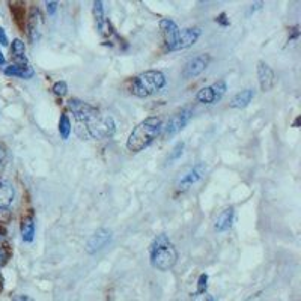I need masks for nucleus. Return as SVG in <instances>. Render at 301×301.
<instances>
[{"mask_svg": "<svg viewBox=\"0 0 301 301\" xmlns=\"http://www.w3.org/2000/svg\"><path fill=\"white\" fill-rule=\"evenodd\" d=\"M163 130V119L161 118H146L139 125L134 126V130L130 133V137L126 140V149L130 152H140L146 149L161 133Z\"/></svg>", "mask_w": 301, "mask_h": 301, "instance_id": "f257e3e1", "label": "nucleus"}, {"mask_svg": "<svg viewBox=\"0 0 301 301\" xmlns=\"http://www.w3.org/2000/svg\"><path fill=\"white\" fill-rule=\"evenodd\" d=\"M166 75L161 71L151 69L136 75L130 81V92L139 98H146L160 92L166 86Z\"/></svg>", "mask_w": 301, "mask_h": 301, "instance_id": "f03ea898", "label": "nucleus"}, {"mask_svg": "<svg viewBox=\"0 0 301 301\" xmlns=\"http://www.w3.org/2000/svg\"><path fill=\"white\" fill-rule=\"evenodd\" d=\"M178 261V251L170 240L161 234L158 235L151 245V264L160 271H169L175 267Z\"/></svg>", "mask_w": 301, "mask_h": 301, "instance_id": "7ed1b4c3", "label": "nucleus"}, {"mask_svg": "<svg viewBox=\"0 0 301 301\" xmlns=\"http://www.w3.org/2000/svg\"><path fill=\"white\" fill-rule=\"evenodd\" d=\"M115 120L112 116L103 113L83 125H78V134L86 139H109L115 134Z\"/></svg>", "mask_w": 301, "mask_h": 301, "instance_id": "20e7f679", "label": "nucleus"}, {"mask_svg": "<svg viewBox=\"0 0 301 301\" xmlns=\"http://www.w3.org/2000/svg\"><path fill=\"white\" fill-rule=\"evenodd\" d=\"M68 107L72 112V115H74L78 125H83V123L89 122L101 113L97 107H94V106H91V104H88V103H84L78 98H71L68 101Z\"/></svg>", "mask_w": 301, "mask_h": 301, "instance_id": "39448f33", "label": "nucleus"}, {"mask_svg": "<svg viewBox=\"0 0 301 301\" xmlns=\"http://www.w3.org/2000/svg\"><path fill=\"white\" fill-rule=\"evenodd\" d=\"M191 116H193V109H191L190 106L182 107L181 110L175 112V113L172 115V118L167 120V123L163 125V128H164V136H166V137H170V136H175L177 133H180L181 130L190 122Z\"/></svg>", "mask_w": 301, "mask_h": 301, "instance_id": "423d86ee", "label": "nucleus"}, {"mask_svg": "<svg viewBox=\"0 0 301 301\" xmlns=\"http://www.w3.org/2000/svg\"><path fill=\"white\" fill-rule=\"evenodd\" d=\"M160 29L163 32V36H164V44L167 47L169 52H175V46L178 42V38H180L181 29L178 27V24L170 20V18H163L160 21Z\"/></svg>", "mask_w": 301, "mask_h": 301, "instance_id": "0eeeda50", "label": "nucleus"}, {"mask_svg": "<svg viewBox=\"0 0 301 301\" xmlns=\"http://www.w3.org/2000/svg\"><path fill=\"white\" fill-rule=\"evenodd\" d=\"M209 63V56L208 55H199L193 59H190L185 66H184V71H182V77L184 78H194L197 77L199 74H202L206 66Z\"/></svg>", "mask_w": 301, "mask_h": 301, "instance_id": "6e6552de", "label": "nucleus"}, {"mask_svg": "<svg viewBox=\"0 0 301 301\" xmlns=\"http://www.w3.org/2000/svg\"><path fill=\"white\" fill-rule=\"evenodd\" d=\"M110 240H112V232L104 229V228H101L89 238L88 244H86V251L89 254H94V253L100 251L101 248H104L110 242Z\"/></svg>", "mask_w": 301, "mask_h": 301, "instance_id": "1a4fd4ad", "label": "nucleus"}, {"mask_svg": "<svg viewBox=\"0 0 301 301\" xmlns=\"http://www.w3.org/2000/svg\"><path fill=\"white\" fill-rule=\"evenodd\" d=\"M205 175V166L203 164H197L194 167H191L187 174H184L178 181V190L180 191H185L188 190L193 184H196L199 180H202Z\"/></svg>", "mask_w": 301, "mask_h": 301, "instance_id": "9d476101", "label": "nucleus"}, {"mask_svg": "<svg viewBox=\"0 0 301 301\" xmlns=\"http://www.w3.org/2000/svg\"><path fill=\"white\" fill-rule=\"evenodd\" d=\"M257 78H259V86H261V91L264 92H268L273 89L274 86V72L271 69V66L265 62H257Z\"/></svg>", "mask_w": 301, "mask_h": 301, "instance_id": "9b49d317", "label": "nucleus"}, {"mask_svg": "<svg viewBox=\"0 0 301 301\" xmlns=\"http://www.w3.org/2000/svg\"><path fill=\"white\" fill-rule=\"evenodd\" d=\"M200 36V29L199 27H188V29H184L180 32V38H178V42L175 46V52L177 50H184V49H188L191 47Z\"/></svg>", "mask_w": 301, "mask_h": 301, "instance_id": "f8f14e48", "label": "nucleus"}, {"mask_svg": "<svg viewBox=\"0 0 301 301\" xmlns=\"http://www.w3.org/2000/svg\"><path fill=\"white\" fill-rule=\"evenodd\" d=\"M5 75L8 77H20V78H32L35 75V69L27 63V65H9L5 68Z\"/></svg>", "mask_w": 301, "mask_h": 301, "instance_id": "ddd939ff", "label": "nucleus"}, {"mask_svg": "<svg viewBox=\"0 0 301 301\" xmlns=\"http://www.w3.org/2000/svg\"><path fill=\"white\" fill-rule=\"evenodd\" d=\"M232 222H234V208L232 206L225 208L216 219V229L219 232H225L232 226Z\"/></svg>", "mask_w": 301, "mask_h": 301, "instance_id": "4468645a", "label": "nucleus"}, {"mask_svg": "<svg viewBox=\"0 0 301 301\" xmlns=\"http://www.w3.org/2000/svg\"><path fill=\"white\" fill-rule=\"evenodd\" d=\"M11 53L14 65H27V58H26V46L21 39H14L11 46Z\"/></svg>", "mask_w": 301, "mask_h": 301, "instance_id": "2eb2a0df", "label": "nucleus"}, {"mask_svg": "<svg viewBox=\"0 0 301 301\" xmlns=\"http://www.w3.org/2000/svg\"><path fill=\"white\" fill-rule=\"evenodd\" d=\"M253 97H254V91L253 89H244V91L238 92L231 100V104L229 106L232 109H244V107H247L250 104V101L253 100Z\"/></svg>", "mask_w": 301, "mask_h": 301, "instance_id": "dca6fc26", "label": "nucleus"}, {"mask_svg": "<svg viewBox=\"0 0 301 301\" xmlns=\"http://www.w3.org/2000/svg\"><path fill=\"white\" fill-rule=\"evenodd\" d=\"M41 24H42L41 15H39L38 9H36V11L33 9L32 15H30V18H29V26H27V29H29V38H30L33 42L39 38V33H41Z\"/></svg>", "mask_w": 301, "mask_h": 301, "instance_id": "f3484780", "label": "nucleus"}, {"mask_svg": "<svg viewBox=\"0 0 301 301\" xmlns=\"http://www.w3.org/2000/svg\"><path fill=\"white\" fill-rule=\"evenodd\" d=\"M20 231H21V238L24 242L33 241V238H35V220H33L32 216H27L21 220Z\"/></svg>", "mask_w": 301, "mask_h": 301, "instance_id": "a211bd4d", "label": "nucleus"}, {"mask_svg": "<svg viewBox=\"0 0 301 301\" xmlns=\"http://www.w3.org/2000/svg\"><path fill=\"white\" fill-rule=\"evenodd\" d=\"M14 200V187L8 181H0V208H8Z\"/></svg>", "mask_w": 301, "mask_h": 301, "instance_id": "6ab92c4d", "label": "nucleus"}, {"mask_svg": "<svg viewBox=\"0 0 301 301\" xmlns=\"http://www.w3.org/2000/svg\"><path fill=\"white\" fill-rule=\"evenodd\" d=\"M94 18H95V23H97L98 30L101 33H104V29L107 26V21H106V17H104V6H103V2L101 0L94 2Z\"/></svg>", "mask_w": 301, "mask_h": 301, "instance_id": "aec40b11", "label": "nucleus"}, {"mask_svg": "<svg viewBox=\"0 0 301 301\" xmlns=\"http://www.w3.org/2000/svg\"><path fill=\"white\" fill-rule=\"evenodd\" d=\"M196 98H197V101H200V103H203V104H214V103H217L216 94H214V91H212L211 86L202 88V89L197 92Z\"/></svg>", "mask_w": 301, "mask_h": 301, "instance_id": "412c9836", "label": "nucleus"}, {"mask_svg": "<svg viewBox=\"0 0 301 301\" xmlns=\"http://www.w3.org/2000/svg\"><path fill=\"white\" fill-rule=\"evenodd\" d=\"M71 130H72V125H71V120L68 118V115H62L59 119V133L63 140L69 139Z\"/></svg>", "mask_w": 301, "mask_h": 301, "instance_id": "4be33fe9", "label": "nucleus"}, {"mask_svg": "<svg viewBox=\"0 0 301 301\" xmlns=\"http://www.w3.org/2000/svg\"><path fill=\"white\" fill-rule=\"evenodd\" d=\"M212 91H214V94H216V100L217 101H220L222 100V97L226 94V91H228V88H226V81L225 80H219V81H216L212 86Z\"/></svg>", "mask_w": 301, "mask_h": 301, "instance_id": "5701e85b", "label": "nucleus"}, {"mask_svg": "<svg viewBox=\"0 0 301 301\" xmlns=\"http://www.w3.org/2000/svg\"><path fill=\"white\" fill-rule=\"evenodd\" d=\"M52 91H53V94H55V95H58V97H63V95H66V92H68V84H66L63 80H60V81H56V83L53 84Z\"/></svg>", "mask_w": 301, "mask_h": 301, "instance_id": "b1692460", "label": "nucleus"}, {"mask_svg": "<svg viewBox=\"0 0 301 301\" xmlns=\"http://www.w3.org/2000/svg\"><path fill=\"white\" fill-rule=\"evenodd\" d=\"M182 151H184V142H180V143H177V145H175V148L172 149L170 155L167 157V161H169V163H172V161L178 160L181 155H182Z\"/></svg>", "mask_w": 301, "mask_h": 301, "instance_id": "393cba45", "label": "nucleus"}, {"mask_svg": "<svg viewBox=\"0 0 301 301\" xmlns=\"http://www.w3.org/2000/svg\"><path fill=\"white\" fill-rule=\"evenodd\" d=\"M206 286H208V276L200 274L199 282H197V292L196 294H206Z\"/></svg>", "mask_w": 301, "mask_h": 301, "instance_id": "a878e982", "label": "nucleus"}, {"mask_svg": "<svg viewBox=\"0 0 301 301\" xmlns=\"http://www.w3.org/2000/svg\"><path fill=\"white\" fill-rule=\"evenodd\" d=\"M8 257H9L8 250H6L5 247H0V268L8 262Z\"/></svg>", "mask_w": 301, "mask_h": 301, "instance_id": "bb28decb", "label": "nucleus"}, {"mask_svg": "<svg viewBox=\"0 0 301 301\" xmlns=\"http://www.w3.org/2000/svg\"><path fill=\"white\" fill-rule=\"evenodd\" d=\"M216 21L220 24V26H223V27H226V26H229V20L226 18V14L225 12H222L217 18H216Z\"/></svg>", "mask_w": 301, "mask_h": 301, "instance_id": "cd10ccee", "label": "nucleus"}, {"mask_svg": "<svg viewBox=\"0 0 301 301\" xmlns=\"http://www.w3.org/2000/svg\"><path fill=\"white\" fill-rule=\"evenodd\" d=\"M46 6H47L49 15H55V12H56V9H58V2H47Z\"/></svg>", "mask_w": 301, "mask_h": 301, "instance_id": "c85d7f7f", "label": "nucleus"}, {"mask_svg": "<svg viewBox=\"0 0 301 301\" xmlns=\"http://www.w3.org/2000/svg\"><path fill=\"white\" fill-rule=\"evenodd\" d=\"M11 214H9V209L8 208H0V222L6 223L9 220Z\"/></svg>", "mask_w": 301, "mask_h": 301, "instance_id": "c756f323", "label": "nucleus"}, {"mask_svg": "<svg viewBox=\"0 0 301 301\" xmlns=\"http://www.w3.org/2000/svg\"><path fill=\"white\" fill-rule=\"evenodd\" d=\"M0 44L2 46H8V36H6L3 27H0Z\"/></svg>", "mask_w": 301, "mask_h": 301, "instance_id": "7c9ffc66", "label": "nucleus"}, {"mask_svg": "<svg viewBox=\"0 0 301 301\" xmlns=\"http://www.w3.org/2000/svg\"><path fill=\"white\" fill-rule=\"evenodd\" d=\"M12 301H33V298H30L29 295H17L12 298Z\"/></svg>", "mask_w": 301, "mask_h": 301, "instance_id": "2f4dec72", "label": "nucleus"}, {"mask_svg": "<svg viewBox=\"0 0 301 301\" xmlns=\"http://www.w3.org/2000/svg\"><path fill=\"white\" fill-rule=\"evenodd\" d=\"M5 158H6V151H5V148L0 145V163H3Z\"/></svg>", "mask_w": 301, "mask_h": 301, "instance_id": "473e14b6", "label": "nucleus"}, {"mask_svg": "<svg viewBox=\"0 0 301 301\" xmlns=\"http://www.w3.org/2000/svg\"><path fill=\"white\" fill-rule=\"evenodd\" d=\"M5 237H6V231L0 226V241L5 240Z\"/></svg>", "mask_w": 301, "mask_h": 301, "instance_id": "72a5a7b5", "label": "nucleus"}, {"mask_svg": "<svg viewBox=\"0 0 301 301\" xmlns=\"http://www.w3.org/2000/svg\"><path fill=\"white\" fill-rule=\"evenodd\" d=\"M5 65V56H3V53L0 52V66H3Z\"/></svg>", "mask_w": 301, "mask_h": 301, "instance_id": "f704fd0d", "label": "nucleus"}, {"mask_svg": "<svg viewBox=\"0 0 301 301\" xmlns=\"http://www.w3.org/2000/svg\"><path fill=\"white\" fill-rule=\"evenodd\" d=\"M2 282H3V279H2V274H0V291H2Z\"/></svg>", "mask_w": 301, "mask_h": 301, "instance_id": "c9c22d12", "label": "nucleus"}]
</instances>
